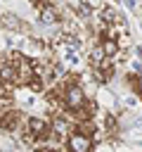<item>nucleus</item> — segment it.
Instances as JSON below:
<instances>
[{
  "label": "nucleus",
  "mask_w": 142,
  "mask_h": 152,
  "mask_svg": "<svg viewBox=\"0 0 142 152\" xmlns=\"http://www.w3.org/2000/svg\"><path fill=\"white\" fill-rule=\"evenodd\" d=\"M26 128L31 131V135L36 138L38 145L52 140V119L45 116V114H31V116H26Z\"/></svg>",
  "instance_id": "nucleus-1"
},
{
  "label": "nucleus",
  "mask_w": 142,
  "mask_h": 152,
  "mask_svg": "<svg viewBox=\"0 0 142 152\" xmlns=\"http://www.w3.org/2000/svg\"><path fill=\"white\" fill-rule=\"evenodd\" d=\"M95 145H97V142H95L90 135L78 133V131L73 128V131L69 133V138H66L62 152H95Z\"/></svg>",
  "instance_id": "nucleus-2"
},
{
  "label": "nucleus",
  "mask_w": 142,
  "mask_h": 152,
  "mask_svg": "<svg viewBox=\"0 0 142 152\" xmlns=\"http://www.w3.org/2000/svg\"><path fill=\"white\" fill-rule=\"evenodd\" d=\"M0 26H2L5 31H12V33L26 36V38H31V31H33L28 21H24L21 17H17V14H12V12H2V14H0Z\"/></svg>",
  "instance_id": "nucleus-3"
},
{
  "label": "nucleus",
  "mask_w": 142,
  "mask_h": 152,
  "mask_svg": "<svg viewBox=\"0 0 142 152\" xmlns=\"http://www.w3.org/2000/svg\"><path fill=\"white\" fill-rule=\"evenodd\" d=\"M88 100L90 97H88V93H85L83 86H66V93H64V112H76Z\"/></svg>",
  "instance_id": "nucleus-4"
},
{
  "label": "nucleus",
  "mask_w": 142,
  "mask_h": 152,
  "mask_svg": "<svg viewBox=\"0 0 142 152\" xmlns=\"http://www.w3.org/2000/svg\"><path fill=\"white\" fill-rule=\"evenodd\" d=\"M99 48H102V52H104V57H111V59H114V57H116V55L121 52L114 38H102V40H99Z\"/></svg>",
  "instance_id": "nucleus-5"
}]
</instances>
